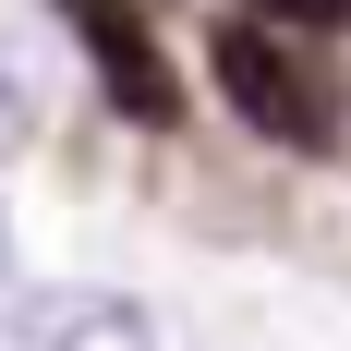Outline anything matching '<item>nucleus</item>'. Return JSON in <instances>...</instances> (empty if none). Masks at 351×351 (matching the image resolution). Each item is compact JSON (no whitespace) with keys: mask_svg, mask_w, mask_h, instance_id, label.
<instances>
[{"mask_svg":"<svg viewBox=\"0 0 351 351\" xmlns=\"http://www.w3.org/2000/svg\"><path fill=\"white\" fill-rule=\"evenodd\" d=\"M25 134H36V97H25V73L0 61V158H12V145H25Z\"/></svg>","mask_w":351,"mask_h":351,"instance_id":"obj_5","label":"nucleus"},{"mask_svg":"<svg viewBox=\"0 0 351 351\" xmlns=\"http://www.w3.org/2000/svg\"><path fill=\"white\" fill-rule=\"evenodd\" d=\"M85 36H97V73H109V97L134 109V121H182V85H170V61L145 49V25L121 12V0H85Z\"/></svg>","mask_w":351,"mask_h":351,"instance_id":"obj_3","label":"nucleus"},{"mask_svg":"<svg viewBox=\"0 0 351 351\" xmlns=\"http://www.w3.org/2000/svg\"><path fill=\"white\" fill-rule=\"evenodd\" d=\"M73 12H85V0H73Z\"/></svg>","mask_w":351,"mask_h":351,"instance_id":"obj_6","label":"nucleus"},{"mask_svg":"<svg viewBox=\"0 0 351 351\" xmlns=\"http://www.w3.org/2000/svg\"><path fill=\"white\" fill-rule=\"evenodd\" d=\"M206 73H218V97L243 109L267 145H303V158H315V145L339 134V97H327V73L291 49V25H254V12H243V25H218Z\"/></svg>","mask_w":351,"mask_h":351,"instance_id":"obj_1","label":"nucleus"},{"mask_svg":"<svg viewBox=\"0 0 351 351\" xmlns=\"http://www.w3.org/2000/svg\"><path fill=\"white\" fill-rule=\"evenodd\" d=\"M12 351H158L134 291H12Z\"/></svg>","mask_w":351,"mask_h":351,"instance_id":"obj_2","label":"nucleus"},{"mask_svg":"<svg viewBox=\"0 0 351 351\" xmlns=\"http://www.w3.org/2000/svg\"><path fill=\"white\" fill-rule=\"evenodd\" d=\"M243 12H254V25H291V36H315V25H339L351 0H243Z\"/></svg>","mask_w":351,"mask_h":351,"instance_id":"obj_4","label":"nucleus"}]
</instances>
